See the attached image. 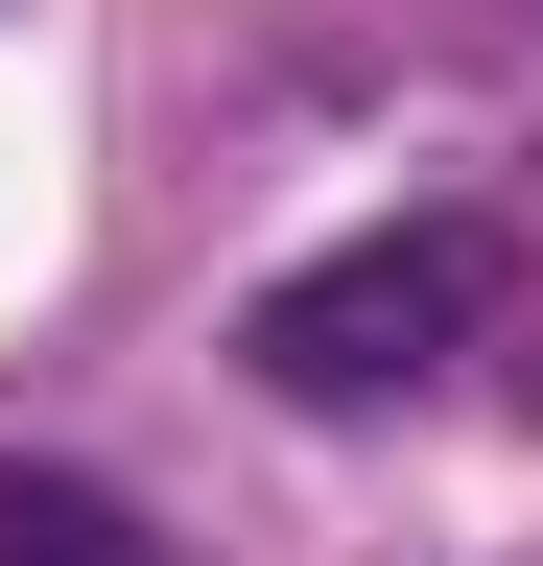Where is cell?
<instances>
[{
	"label": "cell",
	"instance_id": "obj_1",
	"mask_svg": "<svg viewBox=\"0 0 543 566\" xmlns=\"http://www.w3.org/2000/svg\"><path fill=\"white\" fill-rule=\"evenodd\" d=\"M497 307V237H472V212H378V237H331V260H284L260 283V401H307V424H355V401H401L426 378V354Z\"/></svg>",
	"mask_w": 543,
	"mask_h": 566
},
{
	"label": "cell",
	"instance_id": "obj_2",
	"mask_svg": "<svg viewBox=\"0 0 543 566\" xmlns=\"http://www.w3.org/2000/svg\"><path fill=\"white\" fill-rule=\"evenodd\" d=\"M0 566H166V543L118 520L95 472H0Z\"/></svg>",
	"mask_w": 543,
	"mask_h": 566
}]
</instances>
